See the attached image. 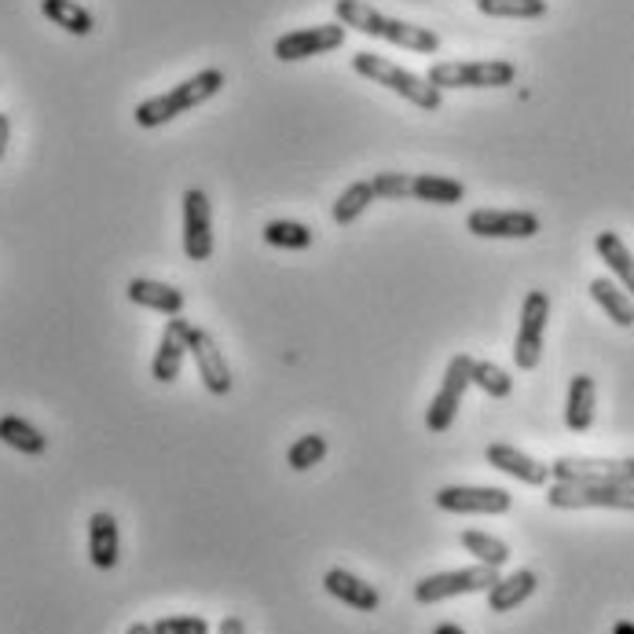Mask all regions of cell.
<instances>
[{
    "label": "cell",
    "mask_w": 634,
    "mask_h": 634,
    "mask_svg": "<svg viewBox=\"0 0 634 634\" xmlns=\"http://www.w3.org/2000/svg\"><path fill=\"white\" fill-rule=\"evenodd\" d=\"M591 297L605 308V316L613 319L616 327H634V297H627L613 279H594Z\"/></svg>",
    "instance_id": "cell-26"
},
{
    "label": "cell",
    "mask_w": 634,
    "mask_h": 634,
    "mask_svg": "<svg viewBox=\"0 0 634 634\" xmlns=\"http://www.w3.org/2000/svg\"><path fill=\"white\" fill-rule=\"evenodd\" d=\"M8 140H11V121L8 114H0V158L8 155Z\"/></svg>",
    "instance_id": "cell-35"
},
{
    "label": "cell",
    "mask_w": 634,
    "mask_h": 634,
    "mask_svg": "<svg viewBox=\"0 0 634 634\" xmlns=\"http://www.w3.org/2000/svg\"><path fill=\"white\" fill-rule=\"evenodd\" d=\"M125 634H151V624H133Z\"/></svg>",
    "instance_id": "cell-39"
},
{
    "label": "cell",
    "mask_w": 634,
    "mask_h": 634,
    "mask_svg": "<svg viewBox=\"0 0 634 634\" xmlns=\"http://www.w3.org/2000/svg\"><path fill=\"white\" fill-rule=\"evenodd\" d=\"M323 458H327V436H319V433L297 436V441L290 444V452H286V463H290V469H297V474L319 466Z\"/></svg>",
    "instance_id": "cell-31"
},
{
    "label": "cell",
    "mask_w": 634,
    "mask_h": 634,
    "mask_svg": "<svg viewBox=\"0 0 634 634\" xmlns=\"http://www.w3.org/2000/svg\"><path fill=\"white\" fill-rule=\"evenodd\" d=\"M224 88V71H216V66H210V71L194 74L188 81H180L177 88L161 92V96H151L144 99L140 107H136V125L140 129H158V125H166L172 118H180V114H188L194 107H202L205 99H213L216 92Z\"/></svg>",
    "instance_id": "cell-2"
},
{
    "label": "cell",
    "mask_w": 634,
    "mask_h": 634,
    "mask_svg": "<svg viewBox=\"0 0 634 634\" xmlns=\"http://www.w3.org/2000/svg\"><path fill=\"white\" fill-rule=\"evenodd\" d=\"M352 66H356V74L378 81V85H385L389 92H397V96L411 99L414 107H422V110H441V103H444L441 88L430 85V81H425L422 74L403 71V66L389 63V60H382V55H374V52H356V55H352Z\"/></svg>",
    "instance_id": "cell-3"
},
{
    "label": "cell",
    "mask_w": 634,
    "mask_h": 634,
    "mask_svg": "<svg viewBox=\"0 0 634 634\" xmlns=\"http://www.w3.org/2000/svg\"><path fill=\"white\" fill-rule=\"evenodd\" d=\"M313 228L297 224V221H272L264 228V242L275 250H308L313 246Z\"/></svg>",
    "instance_id": "cell-29"
},
{
    "label": "cell",
    "mask_w": 634,
    "mask_h": 634,
    "mask_svg": "<svg viewBox=\"0 0 634 634\" xmlns=\"http://www.w3.org/2000/svg\"><path fill=\"white\" fill-rule=\"evenodd\" d=\"M466 385H474V360H469L466 352H458V356H452V363H447L444 382H441V389H436L430 411H425V425H430V433L452 430L455 414H458V408H463Z\"/></svg>",
    "instance_id": "cell-7"
},
{
    "label": "cell",
    "mask_w": 634,
    "mask_h": 634,
    "mask_svg": "<svg viewBox=\"0 0 634 634\" xmlns=\"http://www.w3.org/2000/svg\"><path fill=\"white\" fill-rule=\"evenodd\" d=\"M191 323L172 316L166 323V330H161V341H158V352L151 360V378L161 385L177 382L180 378V367H183V356H188V341H191Z\"/></svg>",
    "instance_id": "cell-15"
},
{
    "label": "cell",
    "mask_w": 634,
    "mask_h": 634,
    "mask_svg": "<svg viewBox=\"0 0 634 634\" xmlns=\"http://www.w3.org/2000/svg\"><path fill=\"white\" fill-rule=\"evenodd\" d=\"M469 554H474L480 564H492V569H503L506 561H510V547L503 543V539L495 536H484V532H463V539H458Z\"/></svg>",
    "instance_id": "cell-30"
},
{
    "label": "cell",
    "mask_w": 634,
    "mask_h": 634,
    "mask_svg": "<svg viewBox=\"0 0 634 634\" xmlns=\"http://www.w3.org/2000/svg\"><path fill=\"white\" fill-rule=\"evenodd\" d=\"M536 572H528V569H517L514 575H499V583L488 591V609L492 613H510V609L517 605H525L528 598L536 594Z\"/></svg>",
    "instance_id": "cell-20"
},
{
    "label": "cell",
    "mask_w": 634,
    "mask_h": 634,
    "mask_svg": "<svg viewBox=\"0 0 634 634\" xmlns=\"http://www.w3.org/2000/svg\"><path fill=\"white\" fill-rule=\"evenodd\" d=\"M564 425L572 433H587L594 425V378L575 374L569 382V400H564Z\"/></svg>",
    "instance_id": "cell-21"
},
{
    "label": "cell",
    "mask_w": 634,
    "mask_h": 634,
    "mask_svg": "<svg viewBox=\"0 0 634 634\" xmlns=\"http://www.w3.org/2000/svg\"><path fill=\"white\" fill-rule=\"evenodd\" d=\"M345 44V27L341 22H323V27H308V30H294L283 33L275 41V60L283 63H302L313 60V55H327Z\"/></svg>",
    "instance_id": "cell-10"
},
{
    "label": "cell",
    "mask_w": 634,
    "mask_h": 634,
    "mask_svg": "<svg viewBox=\"0 0 634 634\" xmlns=\"http://www.w3.org/2000/svg\"><path fill=\"white\" fill-rule=\"evenodd\" d=\"M378 199H408L411 194V177L408 172H378L371 180Z\"/></svg>",
    "instance_id": "cell-34"
},
{
    "label": "cell",
    "mask_w": 634,
    "mask_h": 634,
    "mask_svg": "<svg viewBox=\"0 0 634 634\" xmlns=\"http://www.w3.org/2000/svg\"><path fill=\"white\" fill-rule=\"evenodd\" d=\"M550 319V297L543 290H528L521 305V327L514 341V363L521 371H536L539 356H543V334Z\"/></svg>",
    "instance_id": "cell-8"
},
{
    "label": "cell",
    "mask_w": 634,
    "mask_h": 634,
    "mask_svg": "<svg viewBox=\"0 0 634 634\" xmlns=\"http://www.w3.org/2000/svg\"><path fill=\"white\" fill-rule=\"evenodd\" d=\"M466 228L477 239H532L539 232V216L525 210H474Z\"/></svg>",
    "instance_id": "cell-12"
},
{
    "label": "cell",
    "mask_w": 634,
    "mask_h": 634,
    "mask_svg": "<svg viewBox=\"0 0 634 634\" xmlns=\"http://www.w3.org/2000/svg\"><path fill=\"white\" fill-rule=\"evenodd\" d=\"M88 558L99 572H110L121 558L118 521H114V514H107V510L92 514V521H88Z\"/></svg>",
    "instance_id": "cell-17"
},
{
    "label": "cell",
    "mask_w": 634,
    "mask_h": 634,
    "mask_svg": "<svg viewBox=\"0 0 634 634\" xmlns=\"http://www.w3.org/2000/svg\"><path fill=\"white\" fill-rule=\"evenodd\" d=\"M474 385L484 389L488 397H510L514 393V378L503 371V367H495L488 360H474Z\"/></svg>",
    "instance_id": "cell-32"
},
{
    "label": "cell",
    "mask_w": 634,
    "mask_h": 634,
    "mask_svg": "<svg viewBox=\"0 0 634 634\" xmlns=\"http://www.w3.org/2000/svg\"><path fill=\"white\" fill-rule=\"evenodd\" d=\"M425 81L436 88H506L517 81V66L506 60L484 63H433L425 71Z\"/></svg>",
    "instance_id": "cell-4"
},
{
    "label": "cell",
    "mask_w": 634,
    "mask_h": 634,
    "mask_svg": "<svg viewBox=\"0 0 634 634\" xmlns=\"http://www.w3.org/2000/svg\"><path fill=\"white\" fill-rule=\"evenodd\" d=\"M484 458H488L492 469H503V474H510L514 480H521V484H532V488H543V484L554 477V474H550V466L536 463L532 455L517 452L514 444H492L488 452H484Z\"/></svg>",
    "instance_id": "cell-16"
},
{
    "label": "cell",
    "mask_w": 634,
    "mask_h": 634,
    "mask_svg": "<svg viewBox=\"0 0 634 634\" xmlns=\"http://www.w3.org/2000/svg\"><path fill=\"white\" fill-rule=\"evenodd\" d=\"M188 352L194 356V367H199L202 385L210 389L213 397H228V393H232V367H228L224 352L216 349L213 334H205V330L194 327L191 330V341H188Z\"/></svg>",
    "instance_id": "cell-14"
},
{
    "label": "cell",
    "mask_w": 634,
    "mask_h": 634,
    "mask_svg": "<svg viewBox=\"0 0 634 634\" xmlns=\"http://www.w3.org/2000/svg\"><path fill=\"white\" fill-rule=\"evenodd\" d=\"M151 634H210L202 616H161L151 624Z\"/></svg>",
    "instance_id": "cell-33"
},
{
    "label": "cell",
    "mask_w": 634,
    "mask_h": 634,
    "mask_svg": "<svg viewBox=\"0 0 634 634\" xmlns=\"http://www.w3.org/2000/svg\"><path fill=\"white\" fill-rule=\"evenodd\" d=\"M547 503L554 510H587V506H602V510H634V484H569L554 480L547 492Z\"/></svg>",
    "instance_id": "cell-6"
},
{
    "label": "cell",
    "mask_w": 634,
    "mask_h": 634,
    "mask_svg": "<svg viewBox=\"0 0 634 634\" xmlns=\"http://www.w3.org/2000/svg\"><path fill=\"white\" fill-rule=\"evenodd\" d=\"M433 499L444 514H506L514 506L510 492H503V488H463V484L441 488Z\"/></svg>",
    "instance_id": "cell-13"
},
{
    "label": "cell",
    "mask_w": 634,
    "mask_h": 634,
    "mask_svg": "<svg viewBox=\"0 0 634 634\" xmlns=\"http://www.w3.org/2000/svg\"><path fill=\"white\" fill-rule=\"evenodd\" d=\"M433 634H466V631L458 627V624H441V627H436Z\"/></svg>",
    "instance_id": "cell-37"
},
{
    "label": "cell",
    "mask_w": 634,
    "mask_h": 634,
    "mask_svg": "<svg viewBox=\"0 0 634 634\" xmlns=\"http://www.w3.org/2000/svg\"><path fill=\"white\" fill-rule=\"evenodd\" d=\"M477 11L488 19H543L547 0H477Z\"/></svg>",
    "instance_id": "cell-28"
},
{
    "label": "cell",
    "mask_w": 634,
    "mask_h": 634,
    "mask_svg": "<svg viewBox=\"0 0 634 634\" xmlns=\"http://www.w3.org/2000/svg\"><path fill=\"white\" fill-rule=\"evenodd\" d=\"M41 11L44 19L55 22V27L66 33H74V38H88V33L96 30V22H92V15L77 0H41Z\"/></svg>",
    "instance_id": "cell-25"
},
{
    "label": "cell",
    "mask_w": 634,
    "mask_h": 634,
    "mask_svg": "<svg viewBox=\"0 0 634 634\" xmlns=\"http://www.w3.org/2000/svg\"><path fill=\"white\" fill-rule=\"evenodd\" d=\"M411 199L433 205H455L466 199V188L458 180L436 177V172H419V177H411Z\"/></svg>",
    "instance_id": "cell-24"
},
{
    "label": "cell",
    "mask_w": 634,
    "mask_h": 634,
    "mask_svg": "<svg viewBox=\"0 0 634 634\" xmlns=\"http://www.w3.org/2000/svg\"><path fill=\"white\" fill-rule=\"evenodd\" d=\"M221 634H246V627H242L239 616H224L221 620Z\"/></svg>",
    "instance_id": "cell-36"
},
{
    "label": "cell",
    "mask_w": 634,
    "mask_h": 634,
    "mask_svg": "<svg viewBox=\"0 0 634 634\" xmlns=\"http://www.w3.org/2000/svg\"><path fill=\"white\" fill-rule=\"evenodd\" d=\"M323 587H327L330 598L360 609V613H374L378 609V591L371 583H363L360 575H352L349 569H330L327 575H323Z\"/></svg>",
    "instance_id": "cell-18"
},
{
    "label": "cell",
    "mask_w": 634,
    "mask_h": 634,
    "mask_svg": "<svg viewBox=\"0 0 634 634\" xmlns=\"http://www.w3.org/2000/svg\"><path fill=\"white\" fill-rule=\"evenodd\" d=\"M183 253H188V261L213 257V213L210 199L199 188L183 191Z\"/></svg>",
    "instance_id": "cell-11"
},
{
    "label": "cell",
    "mask_w": 634,
    "mask_h": 634,
    "mask_svg": "<svg viewBox=\"0 0 634 634\" xmlns=\"http://www.w3.org/2000/svg\"><path fill=\"white\" fill-rule=\"evenodd\" d=\"M334 15H338L341 27L360 30L367 38H382L389 44H397V49H408L419 55H430L441 49V38H436L433 30L411 27V22H403V19H389L378 8L363 4V0H338V4H334Z\"/></svg>",
    "instance_id": "cell-1"
},
{
    "label": "cell",
    "mask_w": 634,
    "mask_h": 634,
    "mask_svg": "<svg viewBox=\"0 0 634 634\" xmlns=\"http://www.w3.org/2000/svg\"><path fill=\"white\" fill-rule=\"evenodd\" d=\"M378 199L374 194V183L371 180H356V183H349V188H345L341 194H338V202H334V224H352L356 216H360L367 205H371Z\"/></svg>",
    "instance_id": "cell-27"
},
{
    "label": "cell",
    "mask_w": 634,
    "mask_h": 634,
    "mask_svg": "<svg viewBox=\"0 0 634 634\" xmlns=\"http://www.w3.org/2000/svg\"><path fill=\"white\" fill-rule=\"evenodd\" d=\"M613 634H634V624H631V620H620V624L613 627Z\"/></svg>",
    "instance_id": "cell-38"
},
{
    "label": "cell",
    "mask_w": 634,
    "mask_h": 634,
    "mask_svg": "<svg viewBox=\"0 0 634 634\" xmlns=\"http://www.w3.org/2000/svg\"><path fill=\"white\" fill-rule=\"evenodd\" d=\"M129 302L140 305V308H151V313H161V316H180L183 313V294L177 286L169 283H158V279H133L129 283Z\"/></svg>",
    "instance_id": "cell-19"
},
{
    "label": "cell",
    "mask_w": 634,
    "mask_h": 634,
    "mask_svg": "<svg viewBox=\"0 0 634 634\" xmlns=\"http://www.w3.org/2000/svg\"><path fill=\"white\" fill-rule=\"evenodd\" d=\"M0 444L15 447L22 455L49 452V436H44L38 425H30L27 419H19V414H4V419H0Z\"/></svg>",
    "instance_id": "cell-22"
},
{
    "label": "cell",
    "mask_w": 634,
    "mask_h": 634,
    "mask_svg": "<svg viewBox=\"0 0 634 634\" xmlns=\"http://www.w3.org/2000/svg\"><path fill=\"white\" fill-rule=\"evenodd\" d=\"M554 480L569 484H634V458H558Z\"/></svg>",
    "instance_id": "cell-9"
},
{
    "label": "cell",
    "mask_w": 634,
    "mask_h": 634,
    "mask_svg": "<svg viewBox=\"0 0 634 634\" xmlns=\"http://www.w3.org/2000/svg\"><path fill=\"white\" fill-rule=\"evenodd\" d=\"M499 583V569L492 564H474V569H455V572H436V575H425V580L414 583V602L419 605H436V602H447V598H458V594H488L492 587Z\"/></svg>",
    "instance_id": "cell-5"
},
{
    "label": "cell",
    "mask_w": 634,
    "mask_h": 634,
    "mask_svg": "<svg viewBox=\"0 0 634 634\" xmlns=\"http://www.w3.org/2000/svg\"><path fill=\"white\" fill-rule=\"evenodd\" d=\"M594 250H598V257L609 264V272L624 283V290L634 297V257H631V250L624 246V239H620L616 232H602L594 239Z\"/></svg>",
    "instance_id": "cell-23"
}]
</instances>
